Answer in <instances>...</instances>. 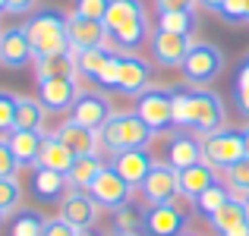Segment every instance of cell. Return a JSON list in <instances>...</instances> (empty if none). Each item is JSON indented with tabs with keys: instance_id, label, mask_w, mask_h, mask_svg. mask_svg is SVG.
<instances>
[{
	"instance_id": "cell-27",
	"label": "cell",
	"mask_w": 249,
	"mask_h": 236,
	"mask_svg": "<svg viewBox=\"0 0 249 236\" xmlns=\"http://www.w3.org/2000/svg\"><path fill=\"white\" fill-rule=\"evenodd\" d=\"M44 117H48V110H44V104L38 101V98H25V95H19V101H16V126H13V129H29V133H41Z\"/></svg>"
},
{
	"instance_id": "cell-2",
	"label": "cell",
	"mask_w": 249,
	"mask_h": 236,
	"mask_svg": "<svg viewBox=\"0 0 249 236\" xmlns=\"http://www.w3.org/2000/svg\"><path fill=\"white\" fill-rule=\"evenodd\" d=\"M25 35H29L32 54L35 60L41 57H54V54H67L73 44H70V16L57 6H44L35 10L25 19Z\"/></svg>"
},
{
	"instance_id": "cell-53",
	"label": "cell",
	"mask_w": 249,
	"mask_h": 236,
	"mask_svg": "<svg viewBox=\"0 0 249 236\" xmlns=\"http://www.w3.org/2000/svg\"><path fill=\"white\" fill-rule=\"evenodd\" d=\"M246 22H249V0H246Z\"/></svg>"
},
{
	"instance_id": "cell-1",
	"label": "cell",
	"mask_w": 249,
	"mask_h": 236,
	"mask_svg": "<svg viewBox=\"0 0 249 236\" xmlns=\"http://www.w3.org/2000/svg\"><path fill=\"white\" fill-rule=\"evenodd\" d=\"M174 126L212 135L224 126V101L212 88H174Z\"/></svg>"
},
{
	"instance_id": "cell-12",
	"label": "cell",
	"mask_w": 249,
	"mask_h": 236,
	"mask_svg": "<svg viewBox=\"0 0 249 236\" xmlns=\"http://www.w3.org/2000/svg\"><path fill=\"white\" fill-rule=\"evenodd\" d=\"M189 48H193L189 35H177V32H164V29H155L152 35V57L158 67H167V69L183 67Z\"/></svg>"
},
{
	"instance_id": "cell-37",
	"label": "cell",
	"mask_w": 249,
	"mask_h": 236,
	"mask_svg": "<svg viewBox=\"0 0 249 236\" xmlns=\"http://www.w3.org/2000/svg\"><path fill=\"white\" fill-rule=\"evenodd\" d=\"M16 101H19V95L0 88V135L13 133V126H16Z\"/></svg>"
},
{
	"instance_id": "cell-48",
	"label": "cell",
	"mask_w": 249,
	"mask_h": 236,
	"mask_svg": "<svg viewBox=\"0 0 249 236\" xmlns=\"http://www.w3.org/2000/svg\"><path fill=\"white\" fill-rule=\"evenodd\" d=\"M110 236H142V233H123V230H114Z\"/></svg>"
},
{
	"instance_id": "cell-30",
	"label": "cell",
	"mask_w": 249,
	"mask_h": 236,
	"mask_svg": "<svg viewBox=\"0 0 249 236\" xmlns=\"http://www.w3.org/2000/svg\"><path fill=\"white\" fill-rule=\"evenodd\" d=\"M48 220H51V218H44V214L35 211V208H19V211L13 214L10 236H44Z\"/></svg>"
},
{
	"instance_id": "cell-5",
	"label": "cell",
	"mask_w": 249,
	"mask_h": 236,
	"mask_svg": "<svg viewBox=\"0 0 249 236\" xmlns=\"http://www.w3.org/2000/svg\"><path fill=\"white\" fill-rule=\"evenodd\" d=\"M180 69H183L186 85H193V88H208V85L221 76V69H224V54L208 41H193V48H189V54H186V60H183Z\"/></svg>"
},
{
	"instance_id": "cell-43",
	"label": "cell",
	"mask_w": 249,
	"mask_h": 236,
	"mask_svg": "<svg viewBox=\"0 0 249 236\" xmlns=\"http://www.w3.org/2000/svg\"><path fill=\"white\" fill-rule=\"evenodd\" d=\"M44 236H79V230H76L73 224H67L63 218H54V220H48V227H44Z\"/></svg>"
},
{
	"instance_id": "cell-11",
	"label": "cell",
	"mask_w": 249,
	"mask_h": 236,
	"mask_svg": "<svg viewBox=\"0 0 249 236\" xmlns=\"http://www.w3.org/2000/svg\"><path fill=\"white\" fill-rule=\"evenodd\" d=\"M186 230V211L174 202L145 208V236H180Z\"/></svg>"
},
{
	"instance_id": "cell-41",
	"label": "cell",
	"mask_w": 249,
	"mask_h": 236,
	"mask_svg": "<svg viewBox=\"0 0 249 236\" xmlns=\"http://www.w3.org/2000/svg\"><path fill=\"white\" fill-rule=\"evenodd\" d=\"M218 16L224 22H246V0H227Z\"/></svg>"
},
{
	"instance_id": "cell-10",
	"label": "cell",
	"mask_w": 249,
	"mask_h": 236,
	"mask_svg": "<svg viewBox=\"0 0 249 236\" xmlns=\"http://www.w3.org/2000/svg\"><path fill=\"white\" fill-rule=\"evenodd\" d=\"M79 82L76 76H54V79H38V101L44 104L48 114H67L73 110L79 98Z\"/></svg>"
},
{
	"instance_id": "cell-13",
	"label": "cell",
	"mask_w": 249,
	"mask_h": 236,
	"mask_svg": "<svg viewBox=\"0 0 249 236\" xmlns=\"http://www.w3.org/2000/svg\"><path fill=\"white\" fill-rule=\"evenodd\" d=\"M0 63H3L6 69H22V67H29V63H35L29 35H25V25H10V29L0 32Z\"/></svg>"
},
{
	"instance_id": "cell-9",
	"label": "cell",
	"mask_w": 249,
	"mask_h": 236,
	"mask_svg": "<svg viewBox=\"0 0 249 236\" xmlns=\"http://www.w3.org/2000/svg\"><path fill=\"white\" fill-rule=\"evenodd\" d=\"M89 195L98 202V208H107V211H117L123 208L126 202H133L136 186H129L114 167H104L101 173L95 176V183L89 186Z\"/></svg>"
},
{
	"instance_id": "cell-6",
	"label": "cell",
	"mask_w": 249,
	"mask_h": 236,
	"mask_svg": "<svg viewBox=\"0 0 249 236\" xmlns=\"http://www.w3.org/2000/svg\"><path fill=\"white\" fill-rule=\"evenodd\" d=\"M202 157L212 164L214 170L224 173L227 167H233L237 161L246 157V142H243V133L240 129H214L212 135H202Z\"/></svg>"
},
{
	"instance_id": "cell-29",
	"label": "cell",
	"mask_w": 249,
	"mask_h": 236,
	"mask_svg": "<svg viewBox=\"0 0 249 236\" xmlns=\"http://www.w3.org/2000/svg\"><path fill=\"white\" fill-rule=\"evenodd\" d=\"M110 54H114V48H107V44H101V48L76 51V67H79V76H89V79H95V82H98V76H101L104 67H107Z\"/></svg>"
},
{
	"instance_id": "cell-25",
	"label": "cell",
	"mask_w": 249,
	"mask_h": 236,
	"mask_svg": "<svg viewBox=\"0 0 249 236\" xmlns=\"http://www.w3.org/2000/svg\"><path fill=\"white\" fill-rule=\"evenodd\" d=\"M73 161H76V154L70 152L54 133H48L41 139V154H38L35 167H48V170H60V173H67V170L73 167Z\"/></svg>"
},
{
	"instance_id": "cell-3",
	"label": "cell",
	"mask_w": 249,
	"mask_h": 236,
	"mask_svg": "<svg viewBox=\"0 0 249 236\" xmlns=\"http://www.w3.org/2000/svg\"><path fill=\"white\" fill-rule=\"evenodd\" d=\"M107 38L117 51H139L148 41V13L142 0H114L104 16Z\"/></svg>"
},
{
	"instance_id": "cell-28",
	"label": "cell",
	"mask_w": 249,
	"mask_h": 236,
	"mask_svg": "<svg viewBox=\"0 0 249 236\" xmlns=\"http://www.w3.org/2000/svg\"><path fill=\"white\" fill-rule=\"evenodd\" d=\"M208 224H212V230L218 233V236H224L227 230L246 224V205L231 195V202H227V205H221L214 214H208Z\"/></svg>"
},
{
	"instance_id": "cell-16",
	"label": "cell",
	"mask_w": 249,
	"mask_h": 236,
	"mask_svg": "<svg viewBox=\"0 0 249 236\" xmlns=\"http://www.w3.org/2000/svg\"><path fill=\"white\" fill-rule=\"evenodd\" d=\"M148 85H152V67H148L136 51H120V79H117V91L142 95Z\"/></svg>"
},
{
	"instance_id": "cell-38",
	"label": "cell",
	"mask_w": 249,
	"mask_h": 236,
	"mask_svg": "<svg viewBox=\"0 0 249 236\" xmlns=\"http://www.w3.org/2000/svg\"><path fill=\"white\" fill-rule=\"evenodd\" d=\"M110 3H114V0H76L73 13H79V16H85V19H101V22H104Z\"/></svg>"
},
{
	"instance_id": "cell-31",
	"label": "cell",
	"mask_w": 249,
	"mask_h": 236,
	"mask_svg": "<svg viewBox=\"0 0 249 236\" xmlns=\"http://www.w3.org/2000/svg\"><path fill=\"white\" fill-rule=\"evenodd\" d=\"M224 180H227V189L237 202H246L249 199V154L243 161H237L233 167L224 170Z\"/></svg>"
},
{
	"instance_id": "cell-39",
	"label": "cell",
	"mask_w": 249,
	"mask_h": 236,
	"mask_svg": "<svg viewBox=\"0 0 249 236\" xmlns=\"http://www.w3.org/2000/svg\"><path fill=\"white\" fill-rule=\"evenodd\" d=\"M117 79H120V51L110 54L107 67L101 69V76H98V85H101V88H117Z\"/></svg>"
},
{
	"instance_id": "cell-20",
	"label": "cell",
	"mask_w": 249,
	"mask_h": 236,
	"mask_svg": "<svg viewBox=\"0 0 249 236\" xmlns=\"http://www.w3.org/2000/svg\"><path fill=\"white\" fill-rule=\"evenodd\" d=\"M218 173L221 170H214L208 161H199V164H193V167L180 170V195L189 199V202H196L205 189H212L214 183H221Z\"/></svg>"
},
{
	"instance_id": "cell-18",
	"label": "cell",
	"mask_w": 249,
	"mask_h": 236,
	"mask_svg": "<svg viewBox=\"0 0 249 236\" xmlns=\"http://www.w3.org/2000/svg\"><path fill=\"white\" fill-rule=\"evenodd\" d=\"M107 29H104L101 19H85L79 13H70V44L76 51H85V48H101L107 44Z\"/></svg>"
},
{
	"instance_id": "cell-8",
	"label": "cell",
	"mask_w": 249,
	"mask_h": 236,
	"mask_svg": "<svg viewBox=\"0 0 249 236\" xmlns=\"http://www.w3.org/2000/svg\"><path fill=\"white\" fill-rule=\"evenodd\" d=\"M139 195L145 199V205H164V202H174L180 199V170L170 167V164H152L148 176L142 180L139 186Z\"/></svg>"
},
{
	"instance_id": "cell-35",
	"label": "cell",
	"mask_w": 249,
	"mask_h": 236,
	"mask_svg": "<svg viewBox=\"0 0 249 236\" xmlns=\"http://www.w3.org/2000/svg\"><path fill=\"white\" fill-rule=\"evenodd\" d=\"M231 202V189L224 186V183H214L212 189H205V192L196 199V211H202L208 218V214H214L221 205H227Z\"/></svg>"
},
{
	"instance_id": "cell-34",
	"label": "cell",
	"mask_w": 249,
	"mask_h": 236,
	"mask_svg": "<svg viewBox=\"0 0 249 236\" xmlns=\"http://www.w3.org/2000/svg\"><path fill=\"white\" fill-rule=\"evenodd\" d=\"M233 104H237L240 117L249 120V54L240 60V67H237V79H233Z\"/></svg>"
},
{
	"instance_id": "cell-7",
	"label": "cell",
	"mask_w": 249,
	"mask_h": 236,
	"mask_svg": "<svg viewBox=\"0 0 249 236\" xmlns=\"http://www.w3.org/2000/svg\"><path fill=\"white\" fill-rule=\"evenodd\" d=\"M136 114L145 120V126L155 135L167 133L174 126V88L167 85H148L136 101Z\"/></svg>"
},
{
	"instance_id": "cell-45",
	"label": "cell",
	"mask_w": 249,
	"mask_h": 236,
	"mask_svg": "<svg viewBox=\"0 0 249 236\" xmlns=\"http://www.w3.org/2000/svg\"><path fill=\"white\" fill-rule=\"evenodd\" d=\"M227 0H199V6L202 10H208V13H221V6H224Z\"/></svg>"
},
{
	"instance_id": "cell-54",
	"label": "cell",
	"mask_w": 249,
	"mask_h": 236,
	"mask_svg": "<svg viewBox=\"0 0 249 236\" xmlns=\"http://www.w3.org/2000/svg\"><path fill=\"white\" fill-rule=\"evenodd\" d=\"M0 220H3V214H0Z\"/></svg>"
},
{
	"instance_id": "cell-19",
	"label": "cell",
	"mask_w": 249,
	"mask_h": 236,
	"mask_svg": "<svg viewBox=\"0 0 249 236\" xmlns=\"http://www.w3.org/2000/svg\"><path fill=\"white\" fill-rule=\"evenodd\" d=\"M54 135H57V139H60L73 154H98V148H101V139H98L95 129L82 126V123H76V120H63L60 126H57Z\"/></svg>"
},
{
	"instance_id": "cell-33",
	"label": "cell",
	"mask_w": 249,
	"mask_h": 236,
	"mask_svg": "<svg viewBox=\"0 0 249 236\" xmlns=\"http://www.w3.org/2000/svg\"><path fill=\"white\" fill-rule=\"evenodd\" d=\"M114 230H123V233H142L145 230V211L133 202H126L123 208L114 211Z\"/></svg>"
},
{
	"instance_id": "cell-44",
	"label": "cell",
	"mask_w": 249,
	"mask_h": 236,
	"mask_svg": "<svg viewBox=\"0 0 249 236\" xmlns=\"http://www.w3.org/2000/svg\"><path fill=\"white\" fill-rule=\"evenodd\" d=\"M38 0H6V13L13 16H25V13H35Z\"/></svg>"
},
{
	"instance_id": "cell-46",
	"label": "cell",
	"mask_w": 249,
	"mask_h": 236,
	"mask_svg": "<svg viewBox=\"0 0 249 236\" xmlns=\"http://www.w3.org/2000/svg\"><path fill=\"white\" fill-rule=\"evenodd\" d=\"M224 236H249V220H246V224H240V227H233V230H227Z\"/></svg>"
},
{
	"instance_id": "cell-49",
	"label": "cell",
	"mask_w": 249,
	"mask_h": 236,
	"mask_svg": "<svg viewBox=\"0 0 249 236\" xmlns=\"http://www.w3.org/2000/svg\"><path fill=\"white\" fill-rule=\"evenodd\" d=\"M79 236H95V233H91V230H79Z\"/></svg>"
},
{
	"instance_id": "cell-52",
	"label": "cell",
	"mask_w": 249,
	"mask_h": 236,
	"mask_svg": "<svg viewBox=\"0 0 249 236\" xmlns=\"http://www.w3.org/2000/svg\"><path fill=\"white\" fill-rule=\"evenodd\" d=\"M180 236H199V233H189V230H183V233H180Z\"/></svg>"
},
{
	"instance_id": "cell-4",
	"label": "cell",
	"mask_w": 249,
	"mask_h": 236,
	"mask_svg": "<svg viewBox=\"0 0 249 236\" xmlns=\"http://www.w3.org/2000/svg\"><path fill=\"white\" fill-rule=\"evenodd\" d=\"M98 139H101L104 152L117 154V152H126V148H148L155 133L145 126V120L136 110H114L107 117V123L98 129Z\"/></svg>"
},
{
	"instance_id": "cell-14",
	"label": "cell",
	"mask_w": 249,
	"mask_h": 236,
	"mask_svg": "<svg viewBox=\"0 0 249 236\" xmlns=\"http://www.w3.org/2000/svg\"><path fill=\"white\" fill-rule=\"evenodd\" d=\"M98 202L91 199L89 192H79V189H70L67 195L60 199V214L57 218H63L67 224H73L76 230H91L98 220Z\"/></svg>"
},
{
	"instance_id": "cell-50",
	"label": "cell",
	"mask_w": 249,
	"mask_h": 236,
	"mask_svg": "<svg viewBox=\"0 0 249 236\" xmlns=\"http://www.w3.org/2000/svg\"><path fill=\"white\" fill-rule=\"evenodd\" d=\"M0 13H6V0H0Z\"/></svg>"
},
{
	"instance_id": "cell-26",
	"label": "cell",
	"mask_w": 249,
	"mask_h": 236,
	"mask_svg": "<svg viewBox=\"0 0 249 236\" xmlns=\"http://www.w3.org/2000/svg\"><path fill=\"white\" fill-rule=\"evenodd\" d=\"M54 76H79L76 51L73 48H70L67 54H54V57H41V60H35V79H54Z\"/></svg>"
},
{
	"instance_id": "cell-23",
	"label": "cell",
	"mask_w": 249,
	"mask_h": 236,
	"mask_svg": "<svg viewBox=\"0 0 249 236\" xmlns=\"http://www.w3.org/2000/svg\"><path fill=\"white\" fill-rule=\"evenodd\" d=\"M199 161H205V157H202V142L199 139L183 135V133H177L174 139H170V145H167V164L170 167L186 170V167H193V164H199Z\"/></svg>"
},
{
	"instance_id": "cell-36",
	"label": "cell",
	"mask_w": 249,
	"mask_h": 236,
	"mask_svg": "<svg viewBox=\"0 0 249 236\" xmlns=\"http://www.w3.org/2000/svg\"><path fill=\"white\" fill-rule=\"evenodd\" d=\"M158 29L177 32V35H193L196 13H158Z\"/></svg>"
},
{
	"instance_id": "cell-17",
	"label": "cell",
	"mask_w": 249,
	"mask_h": 236,
	"mask_svg": "<svg viewBox=\"0 0 249 236\" xmlns=\"http://www.w3.org/2000/svg\"><path fill=\"white\" fill-rule=\"evenodd\" d=\"M152 164H155V157L148 154V148H126V152H117L114 154L110 167H114L117 173L129 183V186L139 189L142 180L148 176V170H152Z\"/></svg>"
},
{
	"instance_id": "cell-47",
	"label": "cell",
	"mask_w": 249,
	"mask_h": 236,
	"mask_svg": "<svg viewBox=\"0 0 249 236\" xmlns=\"http://www.w3.org/2000/svg\"><path fill=\"white\" fill-rule=\"evenodd\" d=\"M240 133H243V142H246V154H249V123H246L243 129H240Z\"/></svg>"
},
{
	"instance_id": "cell-32",
	"label": "cell",
	"mask_w": 249,
	"mask_h": 236,
	"mask_svg": "<svg viewBox=\"0 0 249 236\" xmlns=\"http://www.w3.org/2000/svg\"><path fill=\"white\" fill-rule=\"evenodd\" d=\"M22 208V183L16 176H0V214L13 218Z\"/></svg>"
},
{
	"instance_id": "cell-51",
	"label": "cell",
	"mask_w": 249,
	"mask_h": 236,
	"mask_svg": "<svg viewBox=\"0 0 249 236\" xmlns=\"http://www.w3.org/2000/svg\"><path fill=\"white\" fill-rule=\"evenodd\" d=\"M243 205H246V220H249V199H246V202H243Z\"/></svg>"
},
{
	"instance_id": "cell-40",
	"label": "cell",
	"mask_w": 249,
	"mask_h": 236,
	"mask_svg": "<svg viewBox=\"0 0 249 236\" xmlns=\"http://www.w3.org/2000/svg\"><path fill=\"white\" fill-rule=\"evenodd\" d=\"M16 170H19L16 154H13L6 135H0V176H16Z\"/></svg>"
},
{
	"instance_id": "cell-42",
	"label": "cell",
	"mask_w": 249,
	"mask_h": 236,
	"mask_svg": "<svg viewBox=\"0 0 249 236\" xmlns=\"http://www.w3.org/2000/svg\"><path fill=\"white\" fill-rule=\"evenodd\" d=\"M158 13H196L199 0H155Z\"/></svg>"
},
{
	"instance_id": "cell-15",
	"label": "cell",
	"mask_w": 249,
	"mask_h": 236,
	"mask_svg": "<svg viewBox=\"0 0 249 236\" xmlns=\"http://www.w3.org/2000/svg\"><path fill=\"white\" fill-rule=\"evenodd\" d=\"M114 114V107H110L107 95H101V91H82L79 98H76L73 110H70V120L82 123V126L89 129H101L104 123H107V117Z\"/></svg>"
},
{
	"instance_id": "cell-21",
	"label": "cell",
	"mask_w": 249,
	"mask_h": 236,
	"mask_svg": "<svg viewBox=\"0 0 249 236\" xmlns=\"http://www.w3.org/2000/svg\"><path fill=\"white\" fill-rule=\"evenodd\" d=\"M32 192L38 195L41 202H60L63 195L70 192V183H67V173L60 170H48V167H32Z\"/></svg>"
},
{
	"instance_id": "cell-24",
	"label": "cell",
	"mask_w": 249,
	"mask_h": 236,
	"mask_svg": "<svg viewBox=\"0 0 249 236\" xmlns=\"http://www.w3.org/2000/svg\"><path fill=\"white\" fill-rule=\"evenodd\" d=\"M104 167H107V164L101 161V154H76L73 167L67 170V183H70V189L89 192V186L95 183V176L101 173Z\"/></svg>"
},
{
	"instance_id": "cell-22",
	"label": "cell",
	"mask_w": 249,
	"mask_h": 236,
	"mask_svg": "<svg viewBox=\"0 0 249 236\" xmlns=\"http://www.w3.org/2000/svg\"><path fill=\"white\" fill-rule=\"evenodd\" d=\"M41 139H44V133H29V129H13V133H6V142H10L13 154H16L19 167H35L38 164Z\"/></svg>"
}]
</instances>
